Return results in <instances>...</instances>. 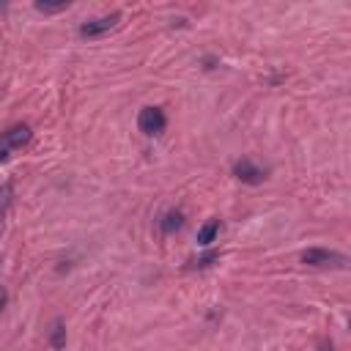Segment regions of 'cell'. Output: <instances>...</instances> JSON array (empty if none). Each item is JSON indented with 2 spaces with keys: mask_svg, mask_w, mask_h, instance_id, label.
Here are the masks:
<instances>
[{
  "mask_svg": "<svg viewBox=\"0 0 351 351\" xmlns=\"http://www.w3.org/2000/svg\"><path fill=\"white\" fill-rule=\"evenodd\" d=\"M5 302H8V293L0 288V313H3V307H5Z\"/></svg>",
  "mask_w": 351,
  "mask_h": 351,
  "instance_id": "12",
  "label": "cell"
},
{
  "mask_svg": "<svg viewBox=\"0 0 351 351\" xmlns=\"http://www.w3.org/2000/svg\"><path fill=\"white\" fill-rule=\"evenodd\" d=\"M69 8V0H60V3H36V11H41V14H58V11H66Z\"/></svg>",
  "mask_w": 351,
  "mask_h": 351,
  "instance_id": "10",
  "label": "cell"
},
{
  "mask_svg": "<svg viewBox=\"0 0 351 351\" xmlns=\"http://www.w3.org/2000/svg\"><path fill=\"white\" fill-rule=\"evenodd\" d=\"M159 228H162V233H176V230H181L184 228V214L181 211H167V214H162V219H159Z\"/></svg>",
  "mask_w": 351,
  "mask_h": 351,
  "instance_id": "6",
  "label": "cell"
},
{
  "mask_svg": "<svg viewBox=\"0 0 351 351\" xmlns=\"http://www.w3.org/2000/svg\"><path fill=\"white\" fill-rule=\"evenodd\" d=\"M217 258H219V252H217V250H211L208 255L197 258V261H195V266H208V263H211V261H217Z\"/></svg>",
  "mask_w": 351,
  "mask_h": 351,
  "instance_id": "11",
  "label": "cell"
},
{
  "mask_svg": "<svg viewBox=\"0 0 351 351\" xmlns=\"http://www.w3.org/2000/svg\"><path fill=\"white\" fill-rule=\"evenodd\" d=\"M11 200H14V186L11 184H3L0 186V228H3V219H5V211H8Z\"/></svg>",
  "mask_w": 351,
  "mask_h": 351,
  "instance_id": "8",
  "label": "cell"
},
{
  "mask_svg": "<svg viewBox=\"0 0 351 351\" xmlns=\"http://www.w3.org/2000/svg\"><path fill=\"white\" fill-rule=\"evenodd\" d=\"M121 25V14L112 11V14H104V16H96V19H88L80 25V36L82 38H99V36H107L110 30H115Z\"/></svg>",
  "mask_w": 351,
  "mask_h": 351,
  "instance_id": "4",
  "label": "cell"
},
{
  "mask_svg": "<svg viewBox=\"0 0 351 351\" xmlns=\"http://www.w3.org/2000/svg\"><path fill=\"white\" fill-rule=\"evenodd\" d=\"M49 343H52V348H63V346H66V329H63V321H55Z\"/></svg>",
  "mask_w": 351,
  "mask_h": 351,
  "instance_id": "9",
  "label": "cell"
},
{
  "mask_svg": "<svg viewBox=\"0 0 351 351\" xmlns=\"http://www.w3.org/2000/svg\"><path fill=\"white\" fill-rule=\"evenodd\" d=\"M167 126V115L162 107H143L140 115H137V129L145 134V137H156L162 134Z\"/></svg>",
  "mask_w": 351,
  "mask_h": 351,
  "instance_id": "3",
  "label": "cell"
},
{
  "mask_svg": "<svg viewBox=\"0 0 351 351\" xmlns=\"http://www.w3.org/2000/svg\"><path fill=\"white\" fill-rule=\"evenodd\" d=\"M217 236H219V219H208V222L197 230V244H200V247H211V244L217 241Z\"/></svg>",
  "mask_w": 351,
  "mask_h": 351,
  "instance_id": "7",
  "label": "cell"
},
{
  "mask_svg": "<svg viewBox=\"0 0 351 351\" xmlns=\"http://www.w3.org/2000/svg\"><path fill=\"white\" fill-rule=\"evenodd\" d=\"M30 140H33V129L27 123H16V126L5 129L0 137V165L8 162L14 156V151H22Z\"/></svg>",
  "mask_w": 351,
  "mask_h": 351,
  "instance_id": "2",
  "label": "cell"
},
{
  "mask_svg": "<svg viewBox=\"0 0 351 351\" xmlns=\"http://www.w3.org/2000/svg\"><path fill=\"white\" fill-rule=\"evenodd\" d=\"M233 176L239 178V181H244V184H261L263 178H266V170H261L252 159H236L233 162Z\"/></svg>",
  "mask_w": 351,
  "mask_h": 351,
  "instance_id": "5",
  "label": "cell"
},
{
  "mask_svg": "<svg viewBox=\"0 0 351 351\" xmlns=\"http://www.w3.org/2000/svg\"><path fill=\"white\" fill-rule=\"evenodd\" d=\"M302 263L313 266V269H346L348 266V255L337 252V250H324V247H310L302 252Z\"/></svg>",
  "mask_w": 351,
  "mask_h": 351,
  "instance_id": "1",
  "label": "cell"
}]
</instances>
